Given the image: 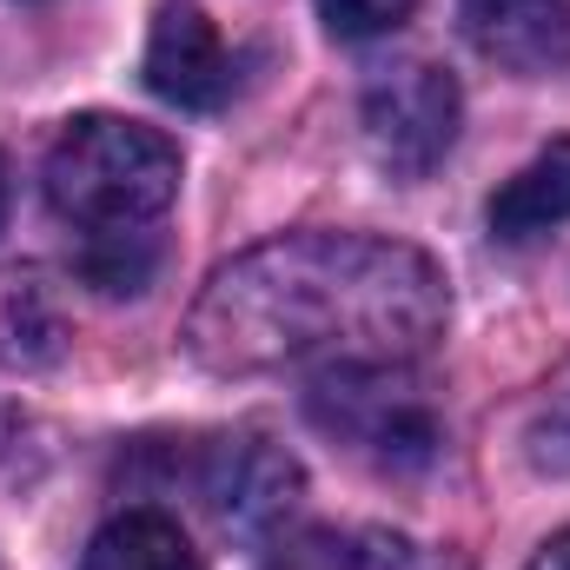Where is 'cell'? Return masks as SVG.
Listing matches in <instances>:
<instances>
[{
	"label": "cell",
	"mask_w": 570,
	"mask_h": 570,
	"mask_svg": "<svg viewBox=\"0 0 570 570\" xmlns=\"http://www.w3.org/2000/svg\"><path fill=\"white\" fill-rule=\"evenodd\" d=\"M444 273L405 239L285 233L213 273L186 352L226 379L412 365L444 338Z\"/></svg>",
	"instance_id": "obj_1"
},
{
	"label": "cell",
	"mask_w": 570,
	"mask_h": 570,
	"mask_svg": "<svg viewBox=\"0 0 570 570\" xmlns=\"http://www.w3.org/2000/svg\"><path fill=\"white\" fill-rule=\"evenodd\" d=\"M173 199H179V146L159 127L120 114H80L47 153V206L87 239L153 226Z\"/></svg>",
	"instance_id": "obj_2"
},
{
	"label": "cell",
	"mask_w": 570,
	"mask_h": 570,
	"mask_svg": "<svg viewBox=\"0 0 570 570\" xmlns=\"http://www.w3.org/2000/svg\"><path fill=\"white\" fill-rule=\"evenodd\" d=\"M312 419L385 471H425L444 444L412 365H338L312 379Z\"/></svg>",
	"instance_id": "obj_3"
},
{
	"label": "cell",
	"mask_w": 570,
	"mask_h": 570,
	"mask_svg": "<svg viewBox=\"0 0 570 570\" xmlns=\"http://www.w3.org/2000/svg\"><path fill=\"white\" fill-rule=\"evenodd\" d=\"M458 80L431 60H412V67H392L385 80L365 87V140L372 153L405 173V179H425L431 166L451 153L458 140Z\"/></svg>",
	"instance_id": "obj_4"
},
{
	"label": "cell",
	"mask_w": 570,
	"mask_h": 570,
	"mask_svg": "<svg viewBox=\"0 0 570 570\" xmlns=\"http://www.w3.org/2000/svg\"><path fill=\"white\" fill-rule=\"evenodd\" d=\"M193 484L213 504V518L226 531H246V538L253 531H273L285 511L298 504V491H305L298 458L285 444H273V438H259V431H233V438L199 444Z\"/></svg>",
	"instance_id": "obj_5"
},
{
	"label": "cell",
	"mask_w": 570,
	"mask_h": 570,
	"mask_svg": "<svg viewBox=\"0 0 570 570\" xmlns=\"http://www.w3.org/2000/svg\"><path fill=\"white\" fill-rule=\"evenodd\" d=\"M146 87L179 114H213L233 94V60L213 33V20L186 0H166L146 33Z\"/></svg>",
	"instance_id": "obj_6"
},
{
	"label": "cell",
	"mask_w": 570,
	"mask_h": 570,
	"mask_svg": "<svg viewBox=\"0 0 570 570\" xmlns=\"http://www.w3.org/2000/svg\"><path fill=\"white\" fill-rule=\"evenodd\" d=\"M464 33L484 60L531 80L570 67V0H464Z\"/></svg>",
	"instance_id": "obj_7"
},
{
	"label": "cell",
	"mask_w": 570,
	"mask_h": 570,
	"mask_svg": "<svg viewBox=\"0 0 570 570\" xmlns=\"http://www.w3.org/2000/svg\"><path fill=\"white\" fill-rule=\"evenodd\" d=\"M570 219V140H551L524 173H511L491 199V233L498 239H538Z\"/></svg>",
	"instance_id": "obj_8"
},
{
	"label": "cell",
	"mask_w": 570,
	"mask_h": 570,
	"mask_svg": "<svg viewBox=\"0 0 570 570\" xmlns=\"http://www.w3.org/2000/svg\"><path fill=\"white\" fill-rule=\"evenodd\" d=\"M80 570H199V551L166 511H120L94 531Z\"/></svg>",
	"instance_id": "obj_9"
},
{
	"label": "cell",
	"mask_w": 570,
	"mask_h": 570,
	"mask_svg": "<svg viewBox=\"0 0 570 570\" xmlns=\"http://www.w3.org/2000/svg\"><path fill=\"white\" fill-rule=\"evenodd\" d=\"M0 352L13 365H53L60 358V305L33 273L0 279Z\"/></svg>",
	"instance_id": "obj_10"
},
{
	"label": "cell",
	"mask_w": 570,
	"mask_h": 570,
	"mask_svg": "<svg viewBox=\"0 0 570 570\" xmlns=\"http://www.w3.org/2000/svg\"><path fill=\"white\" fill-rule=\"evenodd\" d=\"M153 266H159V239H153V226L100 233V239H87V253H80L87 285H100V292H114V298H120V292H146Z\"/></svg>",
	"instance_id": "obj_11"
},
{
	"label": "cell",
	"mask_w": 570,
	"mask_h": 570,
	"mask_svg": "<svg viewBox=\"0 0 570 570\" xmlns=\"http://www.w3.org/2000/svg\"><path fill=\"white\" fill-rule=\"evenodd\" d=\"M531 458H538L544 471L570 478V365L551 379V392H544V405H538V419H531Z\"/></svg>",
	"instance_id": "obj_12"
},
{
	"label": "cell",
	"mask_w": 570,
	"mask_h": 570,
	"mask_svg": "<svg viewBox=\"0 0 570 570\" xmlns=\"http://www.w3.org/2000/svg\"><path fill=\"white\" fill-rule=\"evenodd\" d=\"M419 0H318V20L338 33V40H379L392 27L412 20Z\"/></svg>",
	"instance_id": "obj_13"
},
{
	"label": "cell",
	"mask_w": 570,
	"mask_h": 570,
	"mask_svg": "<svg viewBox=\"0 0 570 570\" xmlns=\"http://www.w3.org/2000/svg\"><path fill=\"white\" fill-rule=\"evenodd\" d=\"M531 570H570V531H558V538L531 558Z\"/></svg>",
	"instance_id": "obj_14"
},
{
	"label": "cell",
	"mask_w": 570,
	"mask_h": 570,
	"mask_svg": "<svg viewBox=\"0 0 570 570\" xmlns=\"http://www.w3.org/2000/svg\"><path fill=\"white\" fill-rule=\"evenodd\" d=\"M0 226H7V159H0Z\"/></svg>",
	"instance_id": "obj_15"
}]
</instances>
